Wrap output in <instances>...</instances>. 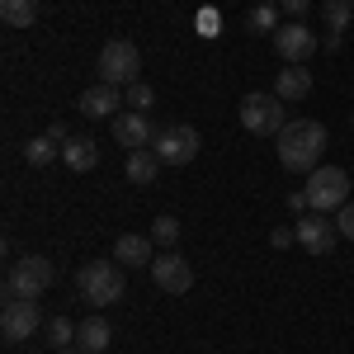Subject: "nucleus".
<instances>
[{
  "instance_id": "2f4dec72",
  "label": "nucleus",
  "mask_w": 354,
  "mask_h": 354,
  "mask_svg": "<svg viewBox=\"0 0 354 354\" xmlns=\"http://www.w3.org/2000/svg\"><path fill=\"white\" fill-rule=\"evenodd\" d=\"M350 123H354V118H350Z\"/></svg>"
},
{
  "instance_id": "6ab92c4d",
  "label": "nucleus",
  "mask_w": 354,
  "mask_h": 354,
  "mask_svg": "<svg viewBox=\"0 0 354 354\" xmlns=\"http://www.w3.org/2000/svg\"><path fill=\"white\" fill-rule=\"evenodd\" d=\"M57 156H62V142H57V137H28L24 142V161L33 165V170H43V165H53Z\"/></svg>"
},
{
  "instance_id": "f3484780",
  "label": "nucleus",
  "mask_w": 354,
  "mask_h": 354,
  "mask_svg": "<svg viewBox=\"0 0 354 354\" xmlns=\"http://www.w3.org/2000/svg\"><path fill=\"white\" fill-rule=\"evenodd\" d=\"M161 165L165 161L151 151V147H137V151H128V165H123V170H128V180H133V185H156Z\"/></svg>"
},
{
  "instance_id": "bb28decb",
  "label": "nucleus",
  "mask_w": 354,
  "mask_h": 354,
  "mask_svg": "<svg viewBox=\"0 0 354 354\" xmlns=\"http://www.w3.org/2000/svg\"><path fill=\"white\" fill-rule=\"evenodd\" d=\"M274 5H279L283 15H293V19H302V15L312 10V0H274Z\"/></svg>"
},
{
  "instance_id": "9d476101",
  "label": "nucleus",
  "mask_w": 354,
  "mask_h": 354,
  "mask_svg": "<svg viewBox=\"0 0 354 354\" xmlns=\"http://www.w3.org/2000/svg\"><path fill=\"white\" fill-rule=\"evenodd\" d=\"M274 53L283 57V62H307V57L317 53V33L302 24V19H288V24H279V33H274Z\"/></svg>"
},
{
  "instance_id": "4468645a",
  "label": "nucleus",
  "mask_w": 354,
  "mask_h": 354,
  "mask_svg": "<svg viewBox=\"0 0 354 354\" xmlns=\"http://www.w3.org/2000/svg\"><path fill=\"white\" fill-rule=\"evenodd\" d=\"M113 260H118L123 270H142V265L156 260V241H151V236H137V232H123V236L113 241Z\"/></svg>"
},
{
  "instance_id": "7c9ffc66",
  "label": "nucleus",
  "mask_w": 354,
  "mask_h": 354,
  "mask_svg": "<svg viewBox=\"0 0 354 354\" xmlns=\"http://www.w3.org/2000/svg\"><path fill=\"white\" fill-rule=\"evenodd\" d=\"M53 354H85L81 345H66V350H53Z\"/></svg>"
},
{
  "instance_id": "a211bd4d",
  "label": "nucleus",
  "mask_w": 354,
  "mask_h": 354,
  "mask_svg": "<svg viewBox=\"0 0 354 354\" xmlns=\"http://www.w3.org/2000/svg\"><path fill=\"white\" fill-rule=\"evenodd\" d=\"M109 340H113V326L104 317H90V322H81V330H76V345H81L85 354H104Z\"/></svg>"
},
{
  "instance_id": "b1692460",
  "label": "nucleus",
  "mask_w": 354,
  "mask_h": 354,
  "mask_svg": "<svg viewBox=\"0 0 354 354\" xmlns=\"http://www.w3.org/2000/svg\"><path fill=\"white\" fill-rule=\"evenodd\" d=\"M151 241L161 245V250H175V245H180V218L161 213V218L151 222Z\"/></svg>"
},
{
  "instance_id": "aec40b11",
  "label": "nucleus",
  "mask_w": 354,
  "mask_h": 354,
  "mask_svg": "<svg viewBox=\"0 0 354 354\" xmlns=\"http://www.w3.org/2000/svg\"><path fill=\"white\" fill-rule=\"evenodd\" d=\"M0 19L10 28H28L38 19V0H0Z\"/></svg>"
},
{
  "instance_id": "393cba45",
  "label": "nucleus",
  "mask_w": 354,
  "mask_h": 354,
  "mask_svg": "<svg viewBox=\"0 0 354 354\" xmlns=\"http://www.w3.org/2000/svg\"><path fill=\"white\" fill-rule=\"evenodd\" d=\"M123 100L133 104V113H147V109H151V104H156V90H151V85H147V81H133V85H128V90H123Z\"/></svg>"
},
{
  "instance_id": "cd10ccee",
  "label": "nucleus",
  "mask_w": 354,
  "mask_h": 354,
  "mask_svg": "<svg viewBox=\"0 0 354 354\" xmlns=\"http://www.w3.org/2000/svg\"><path fill=\"white\" fill-rule=\"evenodd\" d=\"M288 213H312V203H307V189H293V194H288Z\"/></svg>"
},
{
  "instance_id": "5701e85b",
  "label": "nucleus",
  "mask_w": 354,
  "mask_h": 354,
  "mask_svg": "<svg viewBox=\"0 0 354 354\" xmlns=\"http://www.w3.org/2000/svg\"><path fill=\"white\" fill-rule=\"evenodd\" d=\"M322 19H326L330 33H345L354 19V0H322Z\"/></svg>"
},
{
  "instance_id": "4be33fe9",
  "label": "nucleus",
  "mask_w": 354,
  "mask_h": 354,
  "mask_svg": "<svg viewBox=\"0 0 354 354\" xmlns=\"http://www.w3.org/2000/svg\"><path fill=\"white\" fill-rule=\"evenodd\" d=\"M76 322L71 317H48V326H43V335H48V345L53 350H66V345H76Z\"/></svg>"
},
{
  "instance_id": "c756f323",
  "label": "nucleus",
  "mask_w": 354,
  "mask_h": 354,
  "mask_svg": "<svg viewBox=\"0 0 354 354\" xmlns=\"http://www.w3.org/2000/svg\"><path fill=\"white\" fill-rule=\"evenodd\" d=\"M48 137H57V142H71V133H66V123H48Z\"/></svg>"
},
{
  "instance_id": "a878e982",
  "label": "nucleus",
  "mask_w": 354,
  "mask_h": 354,
  "mask_svg": "<svg viewBox=\"0 0 354 354\" xmlns=\"http://www.w3.org/2000/svg\"><path fill=\"white\" fill-rule=\"evenodd\" d=\"M335 227H340V236H345V241H354V203H345V208L335 213Z\"/></svg>"
},
{
  "instance_id": "2eb2a0df",
  "label": "nucleus",
  "mask_w": 354,
  "mask_h": 354,
  "mask_svg": "<svg viewBox=\"0 0 354 354\" xmlns=\"http://www.w3.org/2000/svg\"><path fill=\"white\" fill-rule=\"evenodd\" d=\"M274 95H279L283 104L307 100V95H312V71H307V66H298V62H288V66L279 71V81H274Z\"/></svg>"
},
{
  "instance_id": "39448f33",
  "label": "nucleus",
  "mask_w": 354,
  "mask_h": 354,
  "mask_svg": "<svg viewBox=\"0 0 354 354\" xmlns=\"http://www.w3.org/2000/svg\"><path fill=\"white\" fill-rule=\"evenodd\" d=\"M283 100L279 95H265V90H255V95H245L241 100V128L245 133H255V137H279L283 133Z\"/></svg>"
},
{
  "instance_id": "1a4fd4ad",
  "label": "nucleus",
  "mask_w": 354,
  "mask_h": 354,
  "mask_svg": "<svg viewBox=\"0 0 354 354\" xmlns=\"http://www.w3.org/2000/svg\"><path fill=\"white\" fill-rule=\"evenodd\" d=\"M151 279H156V288H161V293H175V298L194 288V270H189V260H185L180 250L156 255V260H151Z\"/></svg>"
},
{
  "instance_id": "423d86ee",
  "label": "nucleus",
  "mask_w": 354,
  "mask_h": 354,
  "mask_svg": "<svg viewBox=\"0 0 354 354\" xmlns=\"http://www.w3.org/2000/svg\"><path fill=\"white\" fill-rule=\"evenodd\" d=\"M100 81L118 85V90H128L133 81H142V53H137L128 38L104 43V53H100Z\"/></svg>"
},
{
  "instance_id": "dca6fc26",
  "label": "nucleus",
  "mask_w": 354,
  "mask_h": 354,
  "mask_svg": "<svg viewBox=\"0 0 354 354\" xmlns=\"http://www.w3.org/2000/svg\"><path fill=\"white\" fill-rule=\"evenodd\" d=\"M62 161H66V170H76V175H90V170L100 165L95 137H71V142H62Z\"/></svg>"
},
{
  "instance_id": "6e6552de",
  "label": "nucleus",
  "mask_w": 354,
  "mask_h": 354,
  "mask_svg": "<svg viewBox=\"0 0 354 354\" xmlns=\"http://www.w3.org/2000/svg\"><path fill=\"white\" fill-rule=\"evenodd\" d=\"M151 151H156L165 165H189L194 156H198V128H189V123L156 128V137H151Z\"/></svg>"
},
{
  "instance_id": "f257e3e1",
  "label": "nucleus",
  "mask_w": 354,
  "mask_h": 354,
  "mask_svg": "<svg viewBox=\"0 0 354 354\" xmlns=\"http://www.w3.org/2000/svg\"><path fill=\"white\" fill-rule=\"evenodd\" d=\"M279 161L283 170H293V175H312L317 161H322V151H326V128L317 123V118H293V123H283V133H279Z\"/></svg>"
},
{
  "instance_id": "20e7f679",
  "label": "nucleus",
  "mask_w": 354,
  "mask_h": 354,
  "mask_svg": "<svg viewBox=\"0 0 354 354\" xmlns=\"http://www.w3.org/2000/svg\"><path fill=\"white\" fill-rule=\"evenodd\" d=\"M307 203H312V213H340L345 203H350V175L340 170V165H317L312 175H307Z\"/></svg>"
},
{
  "instance_id": "7ed1b4c3",
  "label": "nucleus",
  "mask_w": 354,
  "mask_h": 354,
  "mask_svg": "<svg viewBox=\"0 0 354 354\" xmlns=\"http://www.w3.org/2000/svg\"><path fill=\"white\" fill-rule=\"evenodd\" d=\"M57 279V265L48 255H19L5 274V298H43Z\"/></svg>"
},
{
  "instance_id": "ddd939ff",
  "label": "nucleus",
  "mask_w": 354,
  "mask_h": 354,
  "mask_svg": "<svg viewBox=\"0 0 354 354\" xmlns=\"http://www.w3.org/2000/svg\"><path fill=\"white\" fill-rule=\"evenodd\" d=\"M151 137H156V128H151V118H147V113H118V118H113V142H118V147H128V151L151 147Z\"/></svg>"
},
{
  "instance_id": "f8f14e48",
  "label": "nucleus",
  "mask_w": 354,
  "mask_h": 354,
  "mask_svg": "<svg viewBox=\"0 0 354 354\" xmlns=\"http://www.w3.org/2000/svg\"><path fill=\"white\" fill-rule=\"evenodd\" d=\"M76 104H81V113L85 118H118V104H128V100H123V90H118V85H90V90H81V100H76Z\"/></svg>"
},
{
  "instance_id": "f03ea898",
  "label": "nucleus",
  "mask_w": 354,
  "mask_h": 354,
  "mask_svg": "<svg viewBox=\"0 0 354 354\" xmlns=\"http://www.w3.org/2000/svg\"><path fill=\"white\" fill-rule=\"evenodd\" d=\"M76 288H81V298L90 307H113L123 298V265L118 260H90L76 274Z\"/></svg>"
},
{
  "instance_id": "0eeeda50",
  "label": "nucleus",
  "mask_w": 354,
  "mask_h": 354,
  "mask_svg": "<svg viewBox=\"0 0 354 354\" xmlns=\"http://www.w3.org/2000/svg\"><path fill=\"white\" fill-rule=\"evenodd\" d=\"M43 326H48V317L38 312V298H5L0 330H5L10 345H19V340H28V335H38Z\"/></svg>"
},
{
  "instance_id": "c85d7f7f",
  "label": "nucleus",
  "mask_w": 354,
  "mask_h": 354,
  "mask_svg": "<svg viewBox=\"0 0 354 354\" xmlns=\"http://www.w3.org/2000/svg\"><path fill=\"white\" fill-rule=\"evenodd\" d=\"M270 241L279 245V250H283V245H293V241H298V232H288V227H274V232H270Z\"/></svg>"
},
{
  "instance_id": "412c9836",
  "label": "nucleus",
  "mask_w": 354,
  "mask_h": 354,
  "mask_svg": "<svg viewBox=\"0 0 354 354\" xmlns=\"http://www.w3.org/2000/svg\"><path fill=\"white\" fill-rule=\"evenodd\" d=\"M245 28H250V33H279V5H274V0H260V5H250V15H245Z\"/></svg>"
},
{
  "instance_id": "9b49d317",
  "label": "nucleus",
  "mask_w": 354,
  "mask_h": 354,
  "mask_svg": "<svg viewBox=\"0 0 354 354\" xmlns=\"http://www.w3.org/2000/svg\"><path fill=\"white\" fill-rule=\"evenodd\" d=\"M298 245L307 255H330L335 250V236H340V227H330L326 213H312V218H298Z\"/></svg>"
}]
</instances>
